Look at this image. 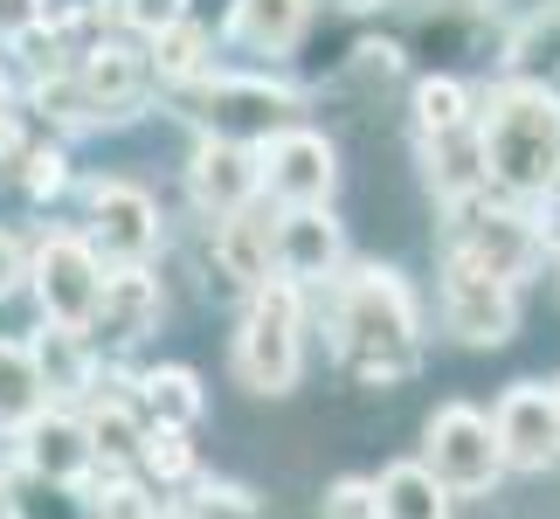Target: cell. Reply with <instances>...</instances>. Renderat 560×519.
<instances>
[{"instance_id": "d6986e66", "label": "cell", "mask_w": 560, "mask_h": 519, "mask_svg": "<svg viewBox=\"0 0 560 519\" xmlns=\"http://www.w3.org/2000/svg\"><path fill=\"white\" fill-rule=\"evenodd\" d=\"M35 354V374L49 395H83L91 388V346H83V326H49L42 333V346H28Z\"/></svg>"}, {"instance_id": "484cf974", "label": "cell", "mask_w": 560, "mask_h": 519, "mask_svg": "<svg viewBox=\"0 0 560 519\" xmlns=\"http://www.w3.org/2000/svg\"><path fill=\"white\" fill-rule=\"evenodd\" d=\"M8 492H14V519H91V506H83L70 485H49V478H35V471Z\"/></svg>"}, {"instance_id": "4dcf8cb0", "label": "cell", "mask_w": 560, "mask_h": 519, "mask_svg": "<svg viewBox=\"0 0 560 519\" xmlns=\"http://www.w3.org/2000/svg\"><path fill=\"white\" fill-rule=\"evenodd\" d=\"M235 0H180V21H194V28H222Z\"/></svg>"}, {"instance_id": "7c38bea8", "label": "cell", "mask_w": 560, "mask_h": 519, "mask_svg": "<svg viewBox=\"0 0 560 519\" xmlns=\"http://www.w3.org/2000/svg\"><path fill=\"white\" fill-rule=\"evenodd\" d=\"M187 181H194V201L222 222V215H235L256 194V146H243V139H208L201 153H194Z\"/></svg>"}, {"instance_id": "9a60e30c", "label": "cell", "mask_w": 560, "mask_h": 519, "mask_svg": "<svg viewBox=\"0 0 560 519\" xmlns=\"http://www.w3.org/2000/svg\"><path fill=\"white\" fill-rule=\"evenodd\" d=\"M270 229L277 222H264L249 201L235 208V215H222L214 222V264H222V277H235V285H270Z\"/></svg>"}, {"instance_id": "1f68e13d", "label": "cell", "mask_w": 560, "mask_h": 519, "mask_svg": "<svg viewBox=\"0 0 560 519\" xmlns=\"http://www.w3.org/2000/svg\"><path fill=\"white\" fill-rule=\"evenodd\" d=\"M62 187V160L56 153H35L28 160V194H56Z\"/></svg>"}, {"instance_id": "4fadbf2b", "label": "cell", "mask_w": 560, "mask_h": 519, "mask_svg": "<svg viewBox=\"0 0 560 519\" xmlns=\"http://www.w3.org/2000/svg\"><path fill=\"white\" fill-rule=\"evenodd\" d=\"M21 458H28V471H35V478H49V485H77L83 471L97 464L91 458V437H83L77 416H35Z\"/></svg>"}, {"instance_id": "603a6c76", "label": "cell", "mask_w": 560, "mask_h": 519, "mask_svg": "<svg viewBox=\"0 0 560 519\" xmlns=\"http://www.w3.org/2000/svg\"><path fill=\"white\" fill-rule=\"evenodd\" d=\"M132 458L145 464V478H153V485H187V478H194V443H187V429L145 423V437H139Z\"/></svg>"}, {"instance_id": "836d02e7", "label": "cell", "mask_w": 560, "mask_h": 519, "mask_svg": "<svg viewBox=\"0 0 560 519\" xmlns=\"http://www.w3.org/2000/svg\"><path fill=\"white\" fill-rule=\"evenodd\" d=\"M14 285H21V250H14V235H0V298Z\"/></svg>"}, {"instance_id": "e575fe53", "label": "cell", "mask_w": 560, "mask_h": 519, "mask_svg": "<svg viewBox=\"0 0 560 519\" xmlns=\"http://www.w3.org/2000/svg\"><path fill=\"white\" fill-rule=\"evenodd\" d=\"M0 519H14V492H8V478H0Z\"/></svg>"}, {"instance_id": "3957f363", "label": "cell", "mask_w": 560, "mask_h": 519, "mask_svg": "<svg viewBox=\"0 0 560 519\" xmlns=\"http://www.w3.org/2000/svg\"><path fill=\"white\" fill-rule=\"evenodd\" d=\"M235 381L249 395H291L298 381V285H256L235 326Z\"/></svg>"}, {"instance_id": "277c9868", "label": "cell", "mask_w": 560, "mask_h": 519, "mask_svg": "<svg viewBox=\"0 0 560 519\" xmlns=\"http://www.w3.org/2000/svg\"><path fill=\"white\" fill-rule=\"evenodd\" d=\"M422 471L443 492H491L499 471H505V450L491 437V416H478V408H464V402L436 408L429 429H422Z\"/></svg>"}, {"instance_id": "e0dca14e", "label": "cell", "mask_w": 560, "mask_h": 519, "mask_svg": "<svg viewBox=\"0 0 560 519\" xmlns=\"http://www.w3.org/2000/svg\"><path fill=\"white\" fill-rule=\"evenodd\" d=\"M153 319H160V291H153V277H139V270H125V277H104V291H97V312H91V326H104V339H139V333H153Z\"/></svg>"}, {"instance_id": "d590c367", "label": "cell", "mask_w": 560, "mask_h": 519, "mask_svg": "<svg viewBox=\"0 0 560 519\" xmlns=\"http://www.w3.org/2000/svg\"><path fill=\"white\" fill-rule=\"evenodd\" d=\"M553 408H560V388H553Z\"/></svg>"}, {"instance_id": "44dd1931", "label": "cell", "mask_w": 560, "mask_h": 519, "mask_svg": "<svg viewBox=\"0 0 560 519\" xmlns=\"http://www.w3.org/2000/svg\"><path fill=\"white\" fill-rule=\"evenodd\" d=\"M139 408H145V423H160V429H187L201 416V381H194L187 367H153V374L139 381Z\"/></svg>"}, {"instance_id": "7a4b0ae2", "label": "cell", "mask_w": 560, "mask_h": 519, "mask_svg": "<svg viewBox=\"0 0 560 519\" xmlns=\"http://www.w3.org/2000/svg\"><path fill=\"white\" fill-rule=\"evenodd\" d=\"M478 132V166L485 181H499L505 194H547L560 181V97L547 83H505L491 91Z\"/></svg>"}, {"instance_id": "8fae6325", "label": "cell", "mask_w": 560, "mask_h": 519, "mask_svg": "<svg viewBox=\"0 0 560 519\" xmlns=\"http://www.w3.org/2000/svg\"><path fill=\"white\" fill-rule=\"evenodd\" d=\"M153 243H160L153 201H145L139 187H125V181H104V187L91 194V250L118 256V264H139Z\"/></svg>"}, {"instance_id": "6da1fadb", "label": "cell", "mask_w": 560, "mask_h": 519, "mask_svg": "<svg viewBox=\"0 0 560 519\" xmlns=\"http://www.w3.org/2000/svg\"><path fill=\"white\" fill-rule=\"evenodd\" d=\"M332 326H339V360L353 367L368 388H395L416 374L422 346H416V298L395 270L360 264L339 277L332 291Z\"/></svg>"}, {"instance_id": "f1b7e54d", "label": "cell", "mask_w": 560, "mask_h": 519, "mask_svg": "<svg viewBox=\"0 0 560 519\" xmlns=\"http://www.w3.org/2000/svg\"><path fill=\"white\" fill-rule=\"evenodd\" d=\"M318 512H326V519H374V485L368 478H339Z\"/></svg>"}, {"instance_id": "ffe728a7", "label": "cell", "mask_w": 560, "mask_h": 519, "mask_svg": "<svg viewBox=\"0 0 560 519\" xmlns=\"http://www.w3.org/2000/svg\"><path fill=\"white\" fill-rule=\"evenodd\" d=\"M49 402V388L35 374V354L14 339H0V429H28Z\"/></svg>"}, {"instance_id": "d6a6232c", "label": "cell", "mask_w": 560, "mask_h": 519, "mask_svg": "<svg viewBox=\"0 0 560 519\" xmlns=\"http://www.w3.org/2000/svg\"><path fill=\"white\" fill-rule=\"evenodd\" d=\"M42 21V0H0V28L21 35V28H35Z\"/></svg>"}, {"instance_id": "7402d4cb", "label": "cell", "mask_w": 560, "mask_h": 519, "mask_svg": "<svg viewBox=\"0 0 560 519\" xmlns=\"http://www.w3.org/2000/svg\"><path fill=\"white\" fill-rule=\"evenodd\" d=\"M83 437H91V458L125 464V458L139 450L145 423H139V408H132V402H97V408H91V423H83Z\"/></svg>"}, {"instance_id": "9c48e42d", "label": "cell", "mask_w": 560, "mask_h": 519, "mask_svg": "<svg viewBox=\"0 0 560 519\" xmlns=\"http://www.w3.org/2000/svg\"><path fill=\"white\" fill-rule=\"evenodd\" d=\"M270 270L277 285H326L339 270V222L318 208H291L270 229Z\"/></svg>"}, {"instance_id": "4316f807", "label": "cell", "mask_w": 560, "mask_h": 519, "mask_svg": "<svg viewBox=\"0 0 560 519\" xmlns=\"http://www.w3.org/2000/svg\"><path fill=\"white\" fill-rule=\"evenodd\" d=\"M180 519H270V512H264V499H256V492H243V485H194V499H187Z\"/></svg>"}, {"instance_id": "f546056e", "label": "cell", "mask_w": 560, "mask_h": 519, "mask_svg": "<svg viewBox=\"0 0 560 519\" xmlns=\"http://www.w3.org/2000/svg\"><path fill=\"white\" fill-rule=\"evenodd\" d=\"M112 8L125 14V21H132V28H166V21H180V0H112Z\"/></svg>"}, {"instance_id": "ba28073f", "label": "cell", "mask_w": 560, "mask_h": 519, "mask_svg": "<svg viewBox=\"0 0 560 519\" xmlns=\"http://www.w3.org/2000/svg\"><path fill=\"white\" fill-rule=\"evenodd\" d=\"M491 437H499L505 464H520V471L553 464V458H560V408H553V388L520 381V388L499 402V416H491Z\"/></svg>"}, {"instance_id": "83f0119b", "label": "cell", "mask_w": 560, "mask_h": 519, "mask_svg": "<svg viewBox=\"0 0 560 519\" xmlns=\"http://www.w3.org/2000/svg\"><path fill=\"white\" fill-rule=\"evenodd\" d=\"M416 125H422V139H429V132H457V125H470V118H464V83H450V77L422 83V91H416Z\"/></svg>"}, {"instance_id": "5b68a950", "label": "cell", "mask_w": 560, "mask_h": 519, "mask_svg": "<svg viewBox=\"0 0 560 519\" xmlns=\"http://www.w3.org/2000/svg\"><path fill=\"white\" fill-rule=\"evenodd\" d=\"M97 291H104V270H97V250L83 235H49L35 250V298H42L49 326H91Z\"/></svg>"}, {"instance_id": "52a82bcc", "label": "cell", "mask_w": 560, "mask_h": 519, "mask_svg": "<svg viewBox=\"0 0 560 519\" xmlns=\"http://www.w3.org/2000/svg\"><path fill=\"white\" fill-rule=\"evenodd\" d=\"M332 181H339V166L318 132H277L256 146V187H270L284 208H318L332 194Z\"/></svg>"}, {"instance_id": "ac0fdd59", "label": "cell", "mask_w": 560, "mask_h": 519, "mask_svg": "<svg viewBox=\"0 0 560 519\" xmlns=\"http://www.w3.org/2000/svg\"><path fill=\"white\" fill-rule=\"evenodd\" d=\"M374 519H450V492L422 464H387L374 478Z\"/></svg>"}, {"instance_id": "cb8c5ba5", "label": "cell", "mask_w": 560, "mask_h": 519, "mask_svg": "<svg viewBox=\"0 0 560 519\" xmlns=\"http://www.w3.org/2000/svg\"><path fill=\"white\" fill-rule=\"evenodd\" d=\"M153 70L160 77H174V83H194L208 70V28H194V21H166L160 28V56H153Z\"/></svg>"}, {"instance_id": "2e32d148", "label": "cell", "mask_w": 560, "mask_h": 519, "mask_svg": "<svg viewBox=\"0 0 560 519\" xmlns=\"http://www.w3.org/2000/svg\"><path fill=\"white\" fill-rule=\"evenodd\" d=\"M305 21H312V0H235L222 28L256 56H284L305 35Z\"/></svg>"}, {"instance_id": "30bf717a", "label": "cell", "mask_w": 560, "mask_h": 519, "mask_svg": "<svg viewBox=\"0 0 560 519\" xmlns=\"http://www.w3.org/2000/svg\"><path fill=\"white\" fill-rule=\"evenodd\" d=\"M443 326L470 339V346H505L512 326H520V305H512V285H491V277L450 270L443 285Z\"/></svg>"}, {"instance_id": "d4e9b609", "label": "cell", "mask_w": 560, "mask_h": 519, "mask_svg": "<svg viewBox=\"0 0 560 519\" xmlns=\"http://www.w3.org/2000/svg\"><path fill=\"white\" fill-rule=\"evenodd\" d=\"M139 70H145V62L132 49H97L91 70H83V91H91V104H125L139 91Z\"/></svg>"}, {"instance_id": "5bb4252c", "label": "cell", "mask_w": 560, "mask_h": 519, "mask_svg": "<svg viewBox=\"0 0 560 519\" xmlns=\"http://www.w3.org/2000/svg\"><path fill=\"white\" fill-rule=\"evenodd\" d=\"M291 112V91H270V83H235V77H214V91H208V125H214V139H235V125L243 132H264L270 139V125Z\"/></svg>"}, {"instance_id": "8992f818", "label": "cell", "mask_w": 560, "mask_h": 519, "mask_svg": "<svg viewBox=\"0 0 560 519\" xmlns=\"http://www.w3.org/2000/svg\"><path fill=\"white\" fill-rule=\"evenodd\" d=\"M533 264H540V229L526 215H470L450 235V270L491 277V285H520Z\"/></svg>"}]
</instances>
